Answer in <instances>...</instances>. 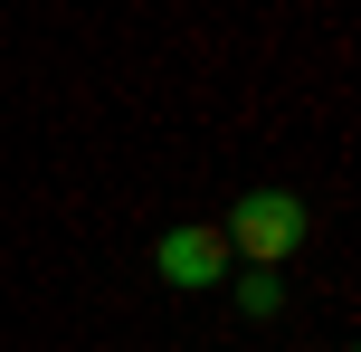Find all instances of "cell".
Returning a JSON list of instances; mask_svg holds the SVG:
<instances>
[{
	"label": "cell",
	"mask_w": 361,
	"mask_h": 352,
	"mask_svg": "<svg viewBox=\"0 0 361 352\" xmlns=\"http://www.w3.org/2000/svg\"><path fill=\"white\" fill-rule=\"evenodd\" d=\"M228 248H247L257 267H276V257H295L305 248V200L295 190H247V200L228 210V229H219Z\"/></svg>",
	"instance_id": "1"
},
{
	"label": "cell",
	"mask_w": 361,
	"mask_h": 352,
	"mask_svg": "<svg viewBox=\"0 0 361 352\" xmlns=\"http://www.w3.org/2000/svg\"><path fill=\"white\" fill-rule=\"evenodd\" d=\"M152 267H162L171 286H209L219 267H228V238H219V229H162V248H152Z\"/></svg>",
	"instance_id": "2"
},
{
	"label": "cell",
	"mask_w": 361,
	"mask_h": 352,
	"mask_svg": "<svg viewBox=\"0 0 361 352\" xmlns=\"http://www.w3.org/2000/svg\"><path fill=\"white\" fill-rule=\"evenodd\" d=\"M238 305H247V315H276V305H286V286H276V277H247V286H238Z\"/></svg>",
	"instance_id": "3"
}]
</instances>
